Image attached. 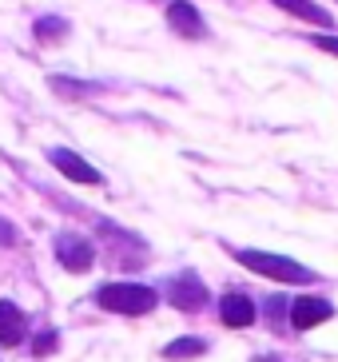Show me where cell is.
I'll list each match as a JSON object with an SVG mask.
<instances>
[{
  "mask_svg": "<svg viewBox=\"0 0 338 362\" xmlns=\"http://www.w3.org/2000/svg\"><path fill=\"white\" fill-rule=\"evenodd\" d=\"M334 319V303L330 298H315V295H303L291 303V327L295 330H315L322 322Z\"/></svg>",
  "mask_w": 338,
  "mask_h": 362,
  "instance_id": "cell-7",
  "label": "cell"
},
{
  "mask_svg": "<svg viewBox=\"0 0 338 362\" xmlns=\"http://www.w3.org/2000/svg\"><path fill=\"white\" fill-rule=\"evenodd\" d=\"M235 263H243L247 271L271 279V283H286V287H303V283H318V275L307 263H298L291 255H275V251H255V247H239L231 251Z\"/></svg>",
  "mask_w": 338,
  "mask_h": 362,
  "instance_id": "cell-1",
  "label": "cell"
},
{
  "mask_svg": "<svg viewBox=\"0 0 338 362\" xmlns=\"http://www.w3.org/2000/svg\"><path fill=\"white\" fill-rule=\"evenodd\" d=\"M310 44H315L318 52H327V56H334V60H338V36H334V33H318V36H310Z\"/></svg>",
  "mask_w": 338,
  "mask_h": 362,
  "instance_id": "cell-15",
  "label": "cell"
},
{
  "mask_svg": "<svg viewBox=\"0 0 338 362\" xmlns=\"http://www.w3.org/2000/svg\"><path fill=\"white\" fill-rule=\"evenodd\" d=\"M12 243H16V231H12L4 219H0V247H12Z\"/></svg>",
  "mask_w": 338,
  "mask_h": 362,
  "instance_id": "cell-17",
  "label": "cell"
},
{
  "mask_svg": "<svg viewBox=\"0 0 338 362\" xmlns=\"http://www.w3.org/2000/svg\"><path fill=\"white\" fill-rule=\"evenodd\" d=\"M163 21L175 36L183 40H203L207 36V21H203V12L191 4V0H171L168 8H163Z\"/></svg>",
  "mask_w": 338,
  "mask_h": 362,
  "instance_id": "cell-5",
  "label": "cell"
},
{
  "mask_svg": "<svg viewBox=\"0 0 338 362\" xmlns=\"http://www.w3.org/2000/svg\"><path fill=\"white\" fill-rule=\"evenodd\" d=\"M48 160H52V168L60 171L64 180H72V183H80V187H104V175L92 168V163L84 160V156H76V151H68V148H52L48 151Z\"/></svg>",
  "mask_w": 338,
  "mask_h": 362,
  "instance_id": "cell-6",
  "label": "cell"
},
{
  "mask_svg": "<svg viewBox=\"0 0 338 362\" xmlns=\"http://www.w3.org/2000/svg\"><path fill=\"white\" fill-rule=\"evenodd\" d=\"M95 307L107 310V315H124V319H139V315H151L159 307V291L148 283H104L95 291Z\"/></svg>",
  "mask_w": 338,
  "mask_h": 362,
  "instance_id": "cell-2",
  "label": "cell"
},
{
  "mask_svg": "<svg viewBox=\"0 0 338 362\" xmlns=\"http://www.w3.org/2000/svg\"><path fill=\"white\" fill-rule=\"evenodd\" d=\"M52 251H56V263H60L64 271H72V275H84V271H92V263H95V243L80 231H60L56 243H52Z\"/></svg>",
  "mask_w": 338,
  "mask_h": 362,
  "instance_id": "cell-4",
  "label": "cell"
},
{
  "mask_svg": "<svg viewBox=\"0 0 338 362\" xmlns=\"http://www.w3.org/2000/svg\"><path fill=\"white\" fill-rule=\"evenodd\" d=\"M275 8L291 12V16H298V21L307 24H318V28H334V16H330L322 4H315V0H271Z\"/></svg>",
  "mask_w": 338,
  "mask_h": 362,
  "instance_id": "cell-10",
  "label": "cell"
},
{
  "mask_svg": "<svg viewBox=\"0 0 338 362\" xmlns=\"http://www.w3.org/2000/svg\"><path fill=\"white\" fill-rule=\"evenodd\" d=\"M267 310H271V319H283L286 303H283V298H275V295H271V298H267Z\"/></svg>",
  "mask_w": 338,
  "mask_h": 362,
  "instance_id": "cell-16",
  "label": "cell"
},
{
  "mask_svg": "<svg viewBox=\"0 0 338 362\" xmlns=\"http://www.w3.org/2000/svg\"><path fill=\"white\" fill-rule=\"evenodd\" d=\"M32 36L40 44H60L68 36V21L64 16H40V21L32 24Z\"/></svg>",
  "mask_w": 338,
  "mask_h": 362,
  "instance_id": "cell-11",
  "label": "cell"
},
{
  "mask_svg": "<svg viewBox=\"0 0 338 362\" xmlns=\"http://www.w3.org/2000/svg\"><path fill=\"white\" fill-rule=\"evenodd\" d=\"M168 303L180 315H195V310H203L207 303H211V291H207V283H203L195 271H180V275H171L168 279Z\"/></svg>",
  "mask_w": 338,
  "mask_h": 362,
  "instance_id": "cell-3",
  "label": "cell"
},
{
  "mask_svg": "<svg viewBox=\"0 0 338 362\" xmlns=\"http://www.w3.org/2000/svg\"><path fill=\"white\" fill-rule=\"evenodd\" d=\"M207 354V339H175L163 346V358L180 362V358H203Z\"/></svg>",
  "mask_w": 338,
  "mask_h": 362,
  "instance_id": "cell-12",
  "label": "cell"
},
{
  "mask_svg": "<svg viewBox=\"0 0 338 362\" xmlns=\"http://www.w3.org/2000/svg\"><path fill=\"white\" fill-rule=\"evenodd\" d=\"M48 88H52L56 96H64V100H80V96L92 92V84H80V80H72V76H52Z\"/></svg>",
  "mask_w": 338,
  "mask_h": 362,
  "instance_id": "cell-13",
  "label": "cell"
},
{
  "mask_svg": "<svg viewBox=\"0 0 338 362\" xmlns=\"http://www.w3.org/2000/svg\"><path fill=\"white\" fill-rule=\"evenodd\" d=\"M255 362H279V358H255Z\"/></svg>",
  "mask_w": 338,
  "mask_h": 362,
  "instance_id": "cell-18",
  "label": "cell"
},
{
  "mask_svg": "<svg viewBox=\"0 0 338 362\" xmlns=\"http://www.w3.org/2000/svg\"><path fill=\"white\" fill-rule=\"evenodd\" d=\"M28 334V315L12 298H0V346H21Z\"/></svg>",
  "mask_w": 338,
  "mask_h": 362,
  "instance_id": "cell-9",
  "label": "cell"
},
{
  "mask_svg": "<svg viewBox=\"0 0 338 362\" xmlns=\"http://www.w3.org/2000/svg\"><path fill=\"white\" fill-rule=\"evenodd\" d=\"M56 342H60V334H56V330H44V334H36V342H32V354L44 358V354L56 351Z\"/></svg>",
  "mask_w": 338,
  "mask_h": 362,
  "instance_id": "cell-14",
  "label": "cell"
},
{
  "mask_svg": "<svg viewBox=\"0 0 338 362\" xmlns=\"http://www.w3.org/2000/svg\"><path fill=\"white\" fill-rule=\"evenodd\" d=\"M255 319H259V310H255V303L243 291H227V295L219 298V322L223 327L243 330V327H255Z\"/></svg>",
  "mask_w": 338,
  "mask_h": 362,
  "instance_id": "cell-8",
  "label": "cell"
}]
</instances>
